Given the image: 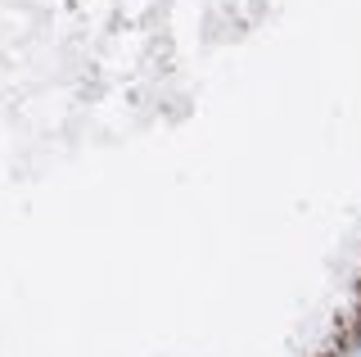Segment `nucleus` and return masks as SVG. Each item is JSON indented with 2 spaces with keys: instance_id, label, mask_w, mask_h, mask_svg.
I'll list each match as a JSON object with an SVG mask.
<instances>
[{
  "instance_id": "nucleus-1",
  "label": "nucleus",
  "mask_w": 361,
  "mask_h": 357,
  "mask_svg": "<svg viewBox=\"0 0 361 357\" xmlns=\"http://www.w3.org/2000/svg\"><path fill=\"white\" fill-rule=\"evenodd\" d=\"M348 357H361V334H357L353 344H348Z\"/></svg>"
}]
</instances>
